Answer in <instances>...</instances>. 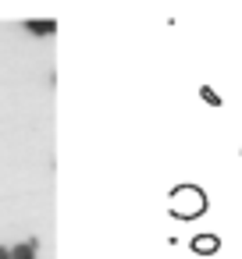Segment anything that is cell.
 Instances as JSON below:
<instances>
[{
	"label": "cell",
	"instance_id": "cell-1",
	"mask_svg": "<svg viewBox=\"0 0 242 259\" xmlns=\"http://www.w3.org/2000/svg\"><path fill=\"white\" fill-rule=\"evenodd\" d=\"M167 206H171L167 213H171L175 220H196V217H203V213L210 209V199H206V192H203L196 181H185V185L171 188Z\"/></svg>",
	"mask_w": 242,
	"mask_h": 259
},
{
	"label": "cell",
	"instance_id": "cell-2",
	"mask_svg": "<svg viewBox=\"0 0 242 259\" xmlns=\"http://www.w3.org/2000/svg\"><path fill=\"white\" fill-rule=\"evenodd\" d=\"M189 245H192L196 255H214V252L221 248V238H217V234H196Z\"/></svg>",
	"mask_w": 242,
	"mask_h": 259
},
{
	"label": "cell",
	"instance_id": "cell-3",
	"mask_svg": "<svg viewBox=\"0 0 242 259\" xmlns=\"http://www.w3.org/2000/svg\"><path fill=\"white\" fill-rule=\"evenodd\" d=\"M36 255H40L36 238H25L22 245H15V248H11V259H36Z\"/></svg>",
	"mask_w": 242,
	"mask_h": 259
},
{
	"label": "cell",
	"instance_id": "cell-4",
	"mask_svg": "<svg viewBox=\"0 0 242 259\" xmlns=\"http://www.w3.org/2000/svg\"><path fill=\"white\" fill-rule=\"evenodd\" d=\"M25 29L36 32V36H54L57 32V22H25Z\"/></svg>",
	"mask_w": 242,
	"mask_h": 259
},
{
	"label": "cell",
	"instance_id": "cell-5",
	"mask_svg": "<svg viewBox=\"0 0 242 259\" xmlns=\"http://www.w3.org/2000/svg\"><path fill=\"white\" fill-rule=\"evenodd\" d=\"M199 96H203V103H210V107H221V96H217L210 85H203V89H199Z\"/></svg>",
	"mask_w": 242,
	"mask_h": 259
},
{
	"label": "cell",
	"instance_id": "cell-6",
	"mask_svg": "<svg viewBox=\"0 0 242 259\" xmlns=\"http://www.w3.org/2000/svg\"><path fill=\"white\" fill-rule=\"evenodd\" d=\"M0 259H11V248L8 245H0Z\"/></svg>",
	"mask_w": 242,
	"mask_h": 259
}]
</instances>
